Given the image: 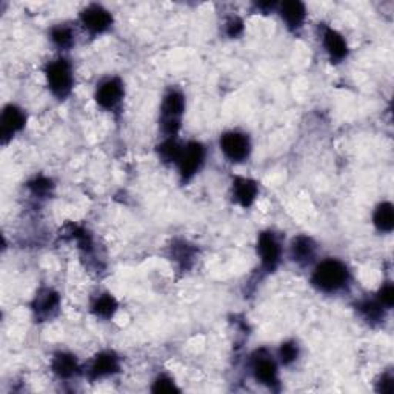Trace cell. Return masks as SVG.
<instances>
[{
    "instance_id": "1",
    "label": "cell",
    "mask_w": 394,
    "mask_h": 394,
    "mask_svg": "<svg viewBox=\"0 0 394 394\" xmlns=\"http://www.w3.org/2000/svg\"><path fill=\"white\" fill-rule=\"evenodd\" d=\"M349 281V271L344 262L338 259H326L315 268L311 282L319 291L324 293H336L347 287Z\"/></svg>"
},
{
    "instance_id": "2",
    "label": "cell",
    "mask_w": 394,
    "mask_h": 394,
    "mask_svg": "<svg viewBox=\"0 0 394 394\" xmlns=\"http://www.w3.org/2000/svg\"><path fill=\"white\" fill-rule=\"evenodd\" d=\"M184 113H185L184 94L178 90L168 91L166 96L164 97L162 108H160V127H162V131L166 137L178 136Z\"/></svg>"
},
{
    "instance_id": "3",
    "label": "cell",
    "mask_w": 394,
    "mask_h": 394,
    "mask_svg": "<svg viewBox=\"0 0 394 394\" xmlns=\"http://www.w3.org/2000/svg\"><path fill=\"white\" fill-rule=\"evenodd\" d=\"M45 76L51 93H53L57 99L63 100L70 96L72 91V85H74V74H72V68L68 61H51L45 68Z\"/></svg>"
},
{
    "instance_id": "4",
    "label": "cell",
    "mask_w": 394,
    "mask_h": 394,
    "mask_svg": "<svg viewBox=\"0 0 394 394\" xmlns=\"http://www.w3.org/2000/svg\"><path fill=\"white\" fill-rule=\"evenodd\" d=\"M251 373L254 379L268 388H274L279 385V370L274 357L267 349H258L251 359Z\"/></svg>"
},
{
    "instance_id": "5",
    "label": "cell",
    "mask_w": 394,
    "mask_h": 394,
    "mask_svg": "<svg viewBox=\"0 0 394 394\" xmlns=\"http://www.w3.org/2000/svg\"><path fill=\"white\" fill-rule=\"evenodd\" d=\"M221 150L231 162H244L251 151L250 137L240 131H228L221 137Z\"/></svg>"
},
{
    "instance_id": "6",
    "label": "cell",
    "mask_w": 394,
    "mask_h": 394,
    "mask_svg": "<svg viewBox=\"0 0 394 394\" xmlns=\"http://www.w3.org/2000/svg\"><path fill=\"white\" fill-rule=\"evenodd\" d=\"M205 160V148L199 142H188L182 148L180 157L178 160L179 173L182 180H189L200 170Z\"/></svg>"
},
{
    "instance_id": "7",
    "label": "cell",
    "mask_w": 394,
    "mask_h": 394,
    "mask_svg": "<svg viewBox=\"0 0 394 394\" xmlns=\"http://www.w3.org/2000/svg\"><path fill=\"white\" fill-rule=\"evenodd\" d=\"M80 24L85 31H88L91 36H97L109 30V26L113 25V16L104 6L90 5L80 13Z\"/></svg>"
},
{
    "instance_id": "8",
    "label": "cell",
    "mask_w": 394,
    "mask_h": 394,
    "mask_svg": "<svg viewBox=\"0 0 394 394\" xmlns=\"http://www.w3.org/2000/svg\"><path fill=\"white\" fill-rule=\"evenodd\" d=\"M258 253L260 256L262 267L268 273H273L281 264V244L271 231L260 233L258 239Z\"/></svg>"
},
{
    "instance_id": "9",
    "label": "cell",
    "mask_w": 394,
    "mask_h": 394,
    "mask_svg": "<svg viewBox=\"0 0 394 394\" xmlns=\"http://www.w3.org/2000/svg\"><path fill=\"white\" fill-rule=\"evenodd\" d=\"M26 123V114L24 109L16 105H6L0 116V137H2L3 143H8V141L14 137V134L24 129Z\"/></svg>"
},
{
    "instance_id": "10",
    "label": "cell",
    "mask_w": 394,
    "mask_h": 394,
    "mask_svg": "<svg viewBox=\"0 0 394 394\" xmlns=\"http://www.w3.org/2000/svg\"><path fill=\"white\" fill-rule=\"evenodd\" d=\"M61 306V297L51 288H42L38 291L34 301H33V313L34 317L43 322V320H49L51 317L56 316V313L59 311Z\"/></svg>"
},
{
    "instance_id": "11",
    "label": "cell",
    "mask_w": 394,
    "mask_h": 394,
    "mask_svg": "<svg viewBox=\"0 0 394 394\" xmlns=\"http://www.w3.org/2000/svg\"><path fill=\"white\" fill-rule=\"evenodd\" d=\"M123 94H125V90H123L122 80L118 77H109L97 85L94 97L104 109H114L116 107H119Z\"/></svg>"
},
{
    "instance_id": "12",
    "label": "cell",
    "mask_w": 394,
    "mask_h": 394,
    "mask_svg": "<svg viewBox=\"0 0 394 394\" xmlns=\"http://www.w3.org/2000/svg\"><path fill=\"white\" fill-rule=\"evenodd\" d=\"M119 357L116 356L113 352H104L99 353L94 357L90 368H88V377L90 381H97V379L107 377L116 375L119 371Z\"/></svg>"
},
{
    "instance_id": "13",
    "label": "cell",
    "mask_w": 394,
    "mask_h": 394,
    "mask_svg": "<svg viewBox=\"0 0 394 394\" xmlns=\"http://www.w3.org/2000/svg\"><path fill=\"white\" fill-rule=\"evenodd\" d=\"M258 193H259V187L253 179L236 178L233 180V187H231L233 200L242 208L251 207L254 200H256Z\"/></svg>"
},
{
    "instance_id": "14",
    "label": "cell",
    "mask_w": 394,
    "mask_h": 394,
    "mask_svg": "<svg viewBox=\"0 0 394 394\" xmlns=\"http://www.w3.org/2000/svg\"><path fill=\"white\" fill-rule=\"evenodd\" d=\"M324 47L328 56H330L331 62L334 63L342 62L348 56L345 39L342 38V34H339L336 30H331V28H326L324 31Z\"/></svg>"
},
{
    "instance_id": "15",
    "label": "cell",
    "mask_w": 394,
    "mask_h": 394,
    "mask_svg": "<svg viewBox=\"0 0 394 394\" xmlns=\"http://www.w3.org/2000/svg\"><path fill=\"white\" fill-rule=\"evenodd\" d=\"M316 256V244L308 236H297L291 242V259L299 265H306Z\"/></svg>"
},
{
    "instance_id": "16",
    "label": "cell",
    "mask_w": 394,
    "mask_h": 394,
    "mask_svg": "<svg viewBox=\"0 0 394 394\" xmlns=\"http://www.w3.org/2000/svg\"><path fill=\"white\" fill-rule=\"evenodd\" d=\"M51 370L61 379H71L80 373L77 359L70 353H57L51 361Z\"/></svg>"
},
{
    "instance_id": "17",
    "label": "cell",
    "mask_w": 394,
    "mask_h": 394,
    "mask_svg": "<svg viewBox=\"0 0 394 394\" xmlns=\"http://www.w3.org/2000/svg\"><path fill=\"white\" fill-rule=\"evenodd\" d=\"M281 16L283 20H285V24L290 30H299L306 17L305 5L302 2H297V0L283 2L281 5Z\"/></svg>"
},
{
    "instance_id": "18",
    "label": "cell",
    "mask_w": 394,
    "mask_h": 394,
    "mask_svg": "<svg viewBox=\"0 0 394 394\" xmlns=\"http://www.w3.org/2000/svg\"><path fill=\"white\" fill-rule=\"evenodd\" d=\"M119 304L116 301V297L113 294H100L96 297V301L93 302L91 311L93 315L99 319H109L114 316V313L118 311Z\"/></svg>"
},
{
    "instance_id": "19",
    "label": "cell",
    "mask_w": 394,
    "mask_h": 394,
    "mask_svg": "<svg viewBox=\"0 0 394 394\" xmlns=\"http://www.w3.org/2000/svg\"><path fill=\"white\" fill-rule=\"evenodd\" d=\"M373 222L376 228L382 233H391L394 228V208L390 202H384L379 205L373 214Z\"/></svg>"
},
{
    "instance_id": "20",
    "label": "cell",
    "mask_w": 394,
    "mask_h": 394,
    "mask_svg": "<svg viewBox=\"0 0 394 394\" xmlns=\"http://www.w3.org/2000/svg\"><path fill=\"white\" fill-rule=\"evenodd\" d=\"M182 148H184V145H180L176 141V137H166L165 141L157 147V152H159V157L162 159L164 162L178 164Z\"/></svg>"
},
{
    "instance_id": "21",
    "label": "cell",
    "mask_w": 394,
    "mask_h": 394,
    "mask_svg": "<svg viewBox=\"0 0 394 394\" xmlns=\"http://www.w3.org/2000/svg\"><path fill=\"white\" fill-rule=\"evenodd\" d=\"M357 308L362 313V316L368 320V322H381L384 319V310L385 306L377 301V299H367L362 301Z\"/></svg>"
},
{
    "instance_id": "22",
    "label": "cell",
    "mask_w": 394,
    "mask_h": 394,
    "mask_svg": "<svg viewBox=\"0 0 394 394\" xmlns=\"http://www.w3.org/2000/svg\"><path fill=\"white\" fill-rule=\"evenodd\" d=\"M51 42L59 49H68L74 43V33L67 25H57L49 33Z\"/></svg>"
},
{
    "instance_id": "23",
    "label": "cell",
    "mask_w": 394,
    "mask_h": 394,
    "mask_svg": "<svg viewBox=\"0 0 394 394\" xmlns=\"http://www.w3.org/2000/svg\"><path fill=\"white\" fill-rule=\"evenodd\" d=\"M173 258L176 259L182 267L188 268L189 264L193 262L194 250L189 245H187L185 242H179V244L173 246Z\"/></svg>"
},
{
    "instance_id": "24",
    "label": "cell",
    "mask_w": 394,
    "mask_h": 394,
    "mask_svg": "<svg viewBox=\"0 0 394 394\" xmlns=\"http://www.w3.org/2000/svg\"><path fill=\"white\" fill-rule=\"evenodd\" d=\"M299 357V347L296 342H285L281 345L279 349V361L285 367H290L291 363H294Z\"/></svg>"
},
{
    "instance_id": "25",
    "label": "cell",
    "mask_w": 394,
    "mask_h": 394,
    "mask_svg": "<svg viewBox=\"0 0 394 394\" xmlns=\"http://www.w3.org/2000/svg\"><path fill=\"white\" fill-rule=\"evenodd\" d=\"M151 391L152 393H179V388H178L176 382H174L170 376L160 375L157 376L156 381L152 382Z\"/></svg>"
},
{
    "instance_id": "26",
    "label": "cell",
    "mask_w": 394,
    "mask_h": 394,
    "mask_svg": "<svg viewBox=\"0 0 394 394\" xmlns=\"http://www.w3.org/2000/svg\"><path fill=\"white\" fill-rule=\"evenodd\" d=\"M28 188H30L36 196H47L51 193V189H53V182L45 176H38L28 184Z\"/></svg>"
},
{
    "instance_id": "27",
    "label": "cell",
    "mask_w": 394,
    "mask_h": 394,
    "mask_svg": "<svg viewBox=\"0 0 394 394\" xmlns=\"http://www.w3.org/2000/svg\"><path fill=\"white\" fill-rule=\"evenodd\" d=\"M377 301L381 302L385 308H391L394 304V287L391 283H386L377 293Z\"/></svg>"
},
{
    "instance_id": "28",
    "label": "cell",
    "mask_w": 394,
    "mask_h": 394,
    "mask_svg": "<svg viewBox=\"0 0 394 394\" xmlns=\"http://www.w3.org/2000/svg\"><path fill=\"white\" fill-rule=\"evenodd\" d=\"M376 390L384 394H391L394 390V377L390 373L382 375L381 379H379V382L376 384Z\"/></svg>"
},
{
    "instance_id": "29",
    "label": "cell",
    "mask_w": 394,
    "mask_h": 394,
    "mask_svg": "<svg viewBox=\"0 0 394 394\" xmlns=\"http://www.w3.org/2000/svg\"><path fill=\"white\" fill-rule=\"evenodd\" d=\"M242 33H244V22L239 17H231L227 22V34L230 36V38L235 39V38H239Z\"/></svg>"
}]
</instances>
